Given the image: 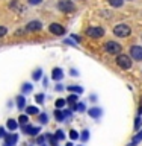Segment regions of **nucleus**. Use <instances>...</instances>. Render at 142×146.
I'll use <instances>...</instances> for the list:
<instances>
[{
  "label": "nucleus",
  "mask_w": 142,
  "mask_h": 146,
  "mask_svg": "<svg viewBox=\"0 0 142 146\" xmlns=\"http://www.w3.org/2000/svg\"><path fill=\"white\" fill-rule=\"evenodd\" d=\"M130 26L129 25H124V23H121V25H116L113 27V35L115 36H120V38H126V36L130 35Z\"/></svg>",
  "instance_id": "f257e3e1"
},
{
  "label": "nucleus",
  "mask_w": 142,
  "mask_h": 146,
  "mask_svg": "<svg viewBox=\"0 0 142 146\" xmlns=\"http://www.w3.org/2000/svg\"><path fill=\"white\" fill-rule=\"evenodd\" d=\"M58 9L65 14H70V12H74L76 11V5L71 2V0H59L58 2Z\"/></svg>",
  "instance_id": "f03ea898"
},
{
  "label": "nucleus",
  "mask_w": 142,
  "mask_h": 146,
  "mask_svg": "<svg viewBox=\"0 0 142 146\" xmlns=\"http://www.w3.org/2000/svg\"><path fill=\"white\" fill-rule=\"evenodd\" d=\"M121 49H122L121 44L116 43V41H107V43L104 44V50H106L107 53H111V55H120Z\"/></svg>",
  "instance_id": "7ed1b4c3"
},
{
  "label": "nucleus",
  "mask_w": 142,
  "mask_h": 146,
  "mask_svg": "<svg viewBox=\"0 0 142 146\" xmlns=\"http://www.w3.org/2000/svg\"><path fill=\"white\" fill-rule=\"evenodd\" d=\"M86 35L89 36V38H101V36L104 35V29L100 26H92V27H88L86 29Z\"/></svg>",
  "instance_id": "20e7f679"
},
{
  "label": "nucleus",
  "mask_w": 142,
  "mask_h": 146,
  "mask_svg": "<svg viewBox=\"0 0 142 146\" xmlns=\"http://www.w3.org/2000/svg\"><path fill=\"white\" fill-rule=\"evenodd\" d=\"M116 64H118L121 68L127 70V68L132 67V58L127 56V55H121V53H120V55H118V58H116Z\"/></svg>",
  "instance_id": "39448f33"
},
{
  "label": "nucleus",
  "mask_w": 142,
  "mask_h": 146,
  "mask_svg": "<svg viewBox=\"0 0 142 146\" xmlns=\"http://www.w3.org/2000/svg\"><path fill=\"white\" fill-rule=\"evenodd\" d=\"M48 31L52 32L53 35H58V36L65 34V27H63L62 25H59V23H52V25L48 26Z\"/></svg>",
  "instance_id": "423d86ee"
},
{
  "label": "nucleus",
  "mask_w": 142,
  "mask_h": 146,
  "mask_svg": "<svg viewBox=\"0 0 142 146\" xmlns=\"http://www.w3.org/2000/svg\"><path fill=\"white\" fill-rule=\"evenodd\" d=\"M130 56L136 59V61H141L142 59V47L141 46H132L130 47Z\"/></svg>",
  "instance_id": "0eeeda50"
},
{
  "label": "nucleus",
  "mask_w": 142,
  "mask_h": 146,
  "mask_svg": "<svg viewBox=\"0 0 142 146\" xmlns=\"http://www.w3.org/2000/svg\"><path fill=\"white\" fill-rule=\"evenodd\" d=\"M21 129H23V132H24V134H29V135H36V134L41 131L38 126H30L29 123H27V125H23Z\"/></svg>",
  "instance_id": "6e6552de"
},
{
  "label": "nucleus",
  "mask_w": 142,
  "mask_h": 146,
  "mask_svg": "<svg viewBox=\"0 0 142 146\" xmlns=\"http://www.w3.org/2000/svg\"><path fill=\"white\" fill-rule=\"evenodd\" d=\"M5 145L3 146H15L17 140H18V135L17 134H6L5 135Z\"/></svg>",
  "instance_id": "1a4fd4ad"
},
{
  "label": "nucleus",
  "mask_w": 142,
  "mask_h": 146,
  "mask_svg": "<svg viewBox=\"0 0 142 146\" xmlns=\"http://www.w3.org/2000/svg\"><path fill=\"white\" fill-rule=\"evenodd\" d=\"M41 27H43V23L38 21V20H33V21H30V23H27V26H26V29L27 31H39Z\"/></svg>",
  "instance_id": "9d476101"
},
{
  "label": "nucleus",
  "mask_w": 142,
  "mask_h": 146,
  "mask_svg": "<svg viewBox=\"0 0 142 146\" xmlns=\"http://www.w3.org/2000/svg\"><path fill=\"white\" fill-rule=\"evenodd\" d=\"M101 108H98V107H92L91 110H88V114L91 117H94V119H98L100 116H101Z\"/></svg>",
  "instance_id": "9b49d317"
},
{
  "label": "nucleus",
  "mask_w": 142,
  "mask_h": 146,
  "mask_svg": "<svg viewBox=\"0 0 142 146\" xmlns=\"http://www.w3.org/2000/svg\"><path fill=\"white\" fill-rule=\"evenodd\" d=\"M67 90L70 91V93H76V94L83 93V88H82V87H79V85H68Z\"/></svg>",
  "instance_id": "f8f14e48"
},
{
  "label": "nucleus",
  "mask_w": 142,
  "mask_h": 146,
  "mask_svg": "<svg viewBox=\"0 0 142 146\" xmlns=\"http://www.w3.org/2000/svg\"><path fill=\"white\" fill-rule=\"evenodd\" d=\"M53 79L54 81H61L62 78H63V73H62V68H54L53 70Z\"/></svg>",
  "instance_id": "ddd939ff"
},
{
  "label": "nucleus",
  "mask_w": 142,
  "mask_h": 146,
  "mask_svg": "<svg viewBox=\"0 0 142 146\" xmlns=\"http://www.w3.org/2000/svg\"><path fill=\"white\" fill-rule=\"evenodd\" d=\"M11 8H12V9H15V11H18V12L24 11V6H21V5L18 3L17 0H12V2H11Z\"/></svg>",
  "instance_id": "4468645a"
},
{
  "label": "nucleus",
  "mask_w": 142,
  "mask_h": 146,
  "mask_svg": "<svg viewBox=\"0 0 142 146\" xmlns=\"http://www.w3.org/2000/svg\"><path fill=\"white\" fill-rule=\"evenodd\" d=\"M77 99H79V96H77L76 93H73V94H70V96H68L67 102H68V104H70L71 107H73V105H76V104H77Z\"/></svg>",
  "instance_id": "2eb2a0df"
},
{
  "label": "nucleus",
  "mask_w": 142,
  "mask_h": 146,
  "mask_svg": "<svg viewBox=\"0 0 142 146\" xmlns=\"http://www.w3.org/2000/svg\"><path fill=\"white\" fill-rule=\"evenodd\" d=\"M17 107H18V110H23L26 107V99L23 96H18L17 98Z\"/></svg>",
  "instance_id": "dca6fc26"
},
{
  "label": "nucleus",
  "mask_w": 142,
  "mask_h": 146,
  "mask_svg": "<svg viewBox=\"0 0 142 146\" xmlns=\"http://www.w3.org/2000/svg\"><path fill=\"white\" fill-rule=\"evenodd\" d=\"M109 2V5L111 6H113V8H121L122 5H124V0H107Z\"/></svg>",
  "instance_id": "f3484780"
},
{
  "label": "nucleus",
  "mask_w": 142,
  "mask_h": 146,
  "mask_svg": "<svg viewBox=\"0 0 142 146\" xmlns=\"http://www.w3.org/2000/svg\"><path fill=\"white\" fill-rule=\"evenodd\" d=\"M6 125H8V129H11V131H15V129H17V126H18V125H17V122L14 120V119H9Z\"/></svg>",
  "instance_id": "a211bd4d"
},
{
  "label": "nucleus",
  "mask_w": 142,
  "mask_h": 146,
  "mask_svg": "<svg viewBox=\"0 0 142 146\" xmlns=\"http://www.w3.org/2000/svg\"><path fill=\"white\" fill-rule=\"evenodd\" d=\"M71 108H73V110H76V111H85V110H86V105H85V104H82V102H77L76 105H73Z\"/></svg>",
  "instance_id": "6ab92c4d"
},
{
  "label": "nucleus",
  "mask_w": 142,
  "mask_h": 146,
  "mask_svg": "<svg viewBox=\"0 0 142 146\" xmlns=\"http://www.w3.org/2000/svg\"><path fill=\"white\" fill-rule=\"evenodd\" d=\"M141 140H142V131H139V134H138V135H135V139L132 140L130 146H136V145H138V143H139Z\"/></svg>",
  "instance_id": "aec40b11"
},
{
  "label": "nucleus",
  "mask_w": 142,
  "mask_h": 146,
  "mask_svg": "<svg viewBox=\"0 0 142 146\" xmlns=\"http://www.w3.org/2000/svg\"><path fill=\"white\" fill-rule=\"evenodd\" d=\"M41 76H43V70L41 68H36V70L32 73V78H33L35 81H38V79H41Z\"/></svg>",
  "instance_id": "412c9836"
},
{
  "label": "nucleus",
  "mask_w": 142,
  "mask_h": 146,
  "mask_svg": "<svg viewBox=\"0 0 142 146\" xmlns=\"http://www.w3.org/2000/svg\"><path fill=\"white\" fill-rule=\"evenodd\" d=\"M54 117H56V120H58V122H62V120H63V117H65V116H63V113H62L61 110L58 108L56 111H54Z\"/></svg>",
  "instance_id": "4be33fe9"
},
{
  "label": "nucleus",
  "mask_w": 142,
  "mask_h": 146,
  "mask_svg": "<svg viewBox=\"0 0 142 146\" xmlns=\"http://www.w3.org/2000/svg\"><path fill=\"white\" fill-rule=\"evenodd\" d=\"M26 113L27 114H38L39 111H38V108H36V107L30 105V107H26Z\"/></svg>",
  "instance_id": "5701e85b"
},
{
  "label": "nucleus",
  "mask_w": 142,
  "mask_h": 146,
  "mask_svg": "<svg viewBox=\"0 0 142 146\" xmlns=\"http://www.w3.org/2000/svg\"><path fill=\"white\" fill-rule=\"evenodd\" d=\"M18 122H20L21 126H23V125H27V123H29V117L24 116V114H21V116L18 117Z\"/></svg>",
  "instance_id": "b1692460"
},
{
  "label": "nucleus",
  "mask_w": 142,
  "mask_h": 146,
  "mask_svg": "<svg viewBox=\"0 0 142 146\" xmlns=\"http://www.w3.org/2000/svg\"><path fill=\"white\" fill-rule=\"evenodd\" d=\"M47 139H48V141H50V145H52V146H56V145H58V139H56L54 135L47 134Z\"/></svg>",
  "instance_id": "393cba45"
},
{
  "label": "nucleus",
  "mask_w": 142,
  "mask_h": 146,
  "mask_svg": "<svg viewBox=\"0 0 142 146\" xmlns=\"http://www.w3.org/2000/svg\"><path fill=\"white\" fill-rule=\"evenodd\" d=\"M21 90H23V93H30V91H32V85L29 84V82H26V84H23Z\"/></svg>",
  "instance_id": "a878e982"
},
{
  "label": "nucleus",
  "mask_w": 142,
  "mask_h": 146,
  "mask_svg": "<svg viewBox=\"0 0 142 146\" xmlns=\"http://www.w3.org/2000/svg\"><path fill=\"white\" fill-rule=\"evenodd\" d=\"M54 137H56V139H58L59 141H61V140H63V139H65V134H63V132H62L61 129H59V131H56V132H54Z\"/></svg>",
  "instance_id": "bb28decb"
},
{
  "label": "nucleus",
  "mask_w": 142,
  "mask_h": 146,
  "mask_svg": "<svg viewBox=\"0 0 142 146\" xmlns=\"http://www.w3.org/2000/svg\"><path fill=\"white\" fill-rule=\"evenodd\" d=\"M80 139L83 140V141H88V139H89V131L88 129H85L83 132H82V135H80Z\"/></svg>",
  "instance_id": "cd10ccee"
},
{
  "label": "nucleus",
  "mask_w": 142,
  "mask_h": 146,
  "mask_svg": "<svg viewBox=\"0 0 142 146\" xmlns=\"http://www.w3.org/2000/svg\"><path fill=\"white\" fill-rule=\"evenodd\" d=\"M65 102H67V100H63V99H58L56 102H54V105H56V108L61 110V108L63 107V105H65Z\"/></svg>",
  "instance_id": "c85d7f7f"
},
{
  "label": "nucleus",
  "mask_w": 142,
  "mask_h": 146,
  "mask_svg": "<svg viewBox=\"0 0 142 146\" xmlns=\"http://www.w3.org/2000/svg\"><path fill=\"white\" fill-rule=\"evenodd\" d=\"M39 122L41 123H47L48 122V116L47 114H39Z\"/></svg>",
  "instance_id": "c756f323"
},
{
  "label": "nucleus",
  "mask_w": 142,
  "mask_h": 146,
  "mask_svg": "<svg viewBox=\"0 0 142 146\" xmlns=\"http://www.w3.org/2000/svg\"><path fill=\"white\" fill-rule=\"evenodd\" d=\"M35 99H36V102H38V104H43V102H44V94H43V93L36 94V96H35Z\"/></svg>",
  "instance_id": "7c9ffc66"
},
{
  "label": "nucleus",
  "mask_w": 142,
  "mask_h": 146,
  "mask_svg": "<svg viewBox=\"0 0 142 146\" xmlns=\"http://www.w3.org/2000/svg\"><path fill=\"white\" fill-rule=\"evenodd\" d=\"M70 137H71V140H76V139H79V134H77V131L71 129L70 131Z\"/></svg>",
  "instance_id": "2f4dec72"
},
{
  "label": "nucleus",
  "mask_w": 142,
  "mask_h": 146,
  "mask_svg": "<svg viewBox=\"0 0 142 146\" xmlns=\"http://www.w3.org/2000/svg\"><path fill=\"white\" fill-rule=\"evenodd\" d=\"M6 32H8V29H6V27H5V26H0V38L6 35Z\"/></svg>",
  "instance_id": "473e14b6"
},
{
  "label": "nucleus",
  "mask_w": 142,
  "mask_h": 146,
  "mask_svg": "<svg viewBox=\"0 0 142 146\" xmlns=\"http://www.w3.org/2000/svg\"><path fill=\"white\" fill-rule=\"evenodd\" d=\"M27 2H29V5H41L43 0H27Z\"/></svg>",
  "instance_id": "72a5a7b5"
},
{
  "label": "nucleus",
  "mask_w": 142,
  "mask_h": 146,
  "mask_svg": "<svg viewBox=\"0 0 142 146\" xmlns=\"http://www.w3.org/2000/svg\"><path fill=\"white\" fill-rule=\"evenodd\" d=\"M141 126V117H136V122H135V129H138Z\"/></svg>",
  "instance_id": "f704fd0d"
},
{
  "label": "nucleus",
  "mask_w": 142,
  "mask_h": 146,
  "mask_svg": "<svg viewBox=\"0 0 142 146\" xmlns=\"http://www.w3.org/2000/svg\"><path fill=\"white\" fill-rule=\"evenodd\" d=\"M36 141H38V145H43L44 143V137H38V140H36Z\"/></svg>",
  "instance_id": "c9c22d12"
},
{
  "label": "nucleus",
  "mask_w": 142,
  "mask_h": 146,
  "mask_svg": "<svg viewBox=\"0 0 142 146\" xmlns=\"http://www.w3.org/2000/svg\"><path fill=\"white\" fill-rule=\"evenodd\" d=\"M71 75H73V76H79V73H77L76 68H73V70H71Z\"/></svg>",
  "instance_id": "e433bc0d"
},
{
  "label": "nucleus",
  "mask_w": 142,
  "mask_h": 146,
  "mask_svg": "<svg viewBox=\"0 0 142 146\" xmlns=\"http://www.w3.org/2000/svg\"><path fill=\"white\" fill-rule=\"evenodd\" d=\"M5 135H6V134H5V129H3V128H0V139L5 137Z\"/></svg>",
  "instance_id": "4c0bfd02"
},
{
  "label": "nucleus",
  "mask_w": 142,
  "mask_h": 146,
  "mask_svg": "<svg viewBox=\"0 0 142 146\" xmlns=\"http://www.w3.org/2000/svg\"><path fill=\"white\" fill-rule=\"evenodd\" d=\"M71 38H73V40H76L77 43H79V41H80V38H79V36H77V35H71Z\"/></svg>",
  "instance_id": "58836bf2"
},
{
  "label": "nucleus",
  "mask_w": 142,
  "mask_h": 146,
  "mask_svg": "<svg viewBox=\"0 0 142 146\" xmlns=\"http://www.w3.org/2000/svg\"><path fill=\"white\" fill-rule=\"evenodd\" d=\"M63 116H65V117H70V116H71V111H63Z\"/></svg>",
  "instance_id": "ea45409f"
},
{
  "label": "nucleus",
  "mask_w": 142,
  "mask_h": 146,
  "mask_svg": "<svg viewBox=\"0 0 142 146\" xmlns=\"http://www.w3.org/2000/svg\"><path fill=\"white\" fill-rule=\"evenodd\" d=\"M56 90L61 91V90H63V87H62V85H56Z\"/></svg>",
  "instance_id": "a19ab883"
},
{
  "label": "nucleus",
  "mask_w": 142,
  "mask_h": 146,
  "mask_svg": "<svg viewBox=\"0 0 142 146\" xmlns=\"http://www.w3.org/2000/svg\"><path fill=\"white\" fill-rule=\"evenodd\" d=\"M65 146H74V145H73V143H68V145H65Z\"/></svg>",
  "instance_id": "79ce46f5"
},
{
  "label": "nucleus",
  "mask_w": 142,
  "mask_h": 146,
  "mask_svg": "<svg viewBox=\"0 0 142 146\" xmlns=\"http://www.w3.org/2000/svg\"><path fill=\"white\" fill-rule=\"evenodd\" d=\"M141 104H142V100H141ZM141 111H142V108H141Z\"/></svg>",
  "instance_id": "37998d69"
}]
</instances>
